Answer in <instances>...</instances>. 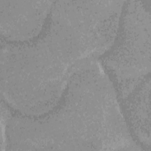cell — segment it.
<instances>
[{
  "mask_svg": "<svg viewBox=\"0 0 151 151\" xmlns=\"http://www.w3.org/2000/svg\"><path fill=\"white\" fill-rule=\"evenodd\" d=\"M120 43L106 61L117 77L123 81L120 90L129 93L150 70V14L141 1H128ZM122 81V80H121Z\"/></svg>",
  "mask_w": 151,
  "mask_h": 151,
  "instance_id": "6da1fadb",
  "label": "cell"
},
{
  "mask_svg": "<svg viewBox=\"0 0 151 151\" xmlns=\"http://www.w3.org/2000/svg\"><path fill=\"white\" fill-rule=\"evenodd\" d=\"M53 2L0 1L2 34L13 40L28 39L37 35Z\"/></svg>",
  "mask_w": 151,
  "mask_h": 151,
  "instance_id": "7a4b0ae2",
  "label": "cell"
},
{
  "mask_svg": "<svg viewBox=\"0 0 151 151\" xmlns=\"http://www.w3.org/2000/svg\"><path fill=\"white\" fill-rule=\"evenodd\" d=\"M8 70H5V71H2V76H7V75H9V74H8ZM10 76V75H9ZM9 76H5V77H4V78L3 79V81H4V83H5V85H8V84H10V83H12L13 81H12V80H11V78H10V77H9ZM18 86H17V85L14 87L15 88H14V90H12V91H14L16 88H17V87H18ZM22 88H21V89H19V88H18L15 91V93H17V91H18L19 93L17 94V95L18 94V95H19L20 96H21V95L22 94V93H23V91H24V90L22 91ZM26 89V88H25ZM25 91V90H24ZM26 94V93H25ZM41 94V93H40ZM42 96H43V94H42ZM57 98V97H56ZM57 99H55V100H54V99H52V101L53 102H55L56 101V100L57 101ZM48 101H49V99H47V101H48ZM45 101H46V99H45Z\"/></svg>",
  "mask_w": 151,
  "mask_h": 151,
  "instance_id": "3957f363",
  "label": "cell"
}]
</instances>
